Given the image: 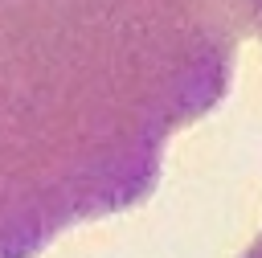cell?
<instances>
[{"mask_svg": "<svg viewBox=\"0 0 262 258\" xmlns=\"http://www.w3.org/2000/svg\"><path fill=\"white\" fill-rule=\"evenodd\" d=\"M246 8H250V29H258L262 33V0H246ZM258 254H262V238H258V246H254Z\"/></svg>", "mask_w": 262, "mask_h": 258, "instance_id": "2", "label": "cell"}, {"mask_svg": "<svg viewBox=\"0 0 262 258\" xmlns=\"http://www.w3.org/2000/svg\"><path fill=\"white\" fill-rule=\"evenodd\" d=\"M246 33V0H0V254L139 205Z\"/></svg>", "mask_w": 262, "mask_h": 258, "instance_id": "1", "label": "cell"}]
</instances>
